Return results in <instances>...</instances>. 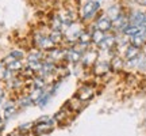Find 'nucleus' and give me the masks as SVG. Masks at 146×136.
Instances as JSON below:
<instances>
[{
    "instance_id": "1",
    "label": "nucleus",
    "mask_w": 146,
    "mask_h": 136,
    "mask_svg": "<svg viewBox=\"0 0 146 136\" xmlns=\"http://www.w3.org/2000/svg\"><path fill=\"white\" fill-rule=\"evenodd\" d=\"M99 1H96V0H88L85 4H84L83 10H81V16H83V19H89V18H92V16L98 12L99 10Z\"/></svg>"
},
{
    "instance_id": "2",
    "label": "nucleus",
    "mask_w": 146,
    "mask_h": 136,
    "mask_svg": "<svg viewBox=\"0 0 146 136\" xmlns=\"http://www.w3.org/2000/svg\"><path fill=\"white\" fill-rule=\"evenodd\" d=\"M35 42H36V45L39 48H42V49H50L54 45L53 41L50 40V37H45V36H36Z\"/></svg>"
},
{
    "instance_id": "3",
    "label": "nucleus",
    "mask_w": 146,
    "mask_h": 136,
    "mask_svg": "<svg viewBox=\"0 0 146 136\" xmlns=\"http://www.w3.org/2000/svg\"><path fill=\"white\" fill-rule=\"evenodd\" d=\"M96 27H98L99 32H107V30H110L112 27V21L110 18H107V16H103V18H100L98 21Z\"/></svg>"
},
{
    "instance_id": "4",
    "label": "nucleus",
    "mask_w": 146,
    "mask_h": 136,
    "mask_svg": "<svg viewBox=\"0 0 146 136\" xmlns=\"http://www.w3.org/2000/svg\"><path fill=\"white\" fill-rule=\"evenodd\" d=\"M130 21H131V25H133V26H141V25L146 23V15L142 14V12H139V11H137V12H134V14L131 15Z\"/></svg>"
},
{
    "instance_id": "5",
    "label": "nucleus",
    "mask_w": 146,
    "mask_h": 136,
    "mask_svg": "<svg viewBox=\"0 0 146 136\" xmlns=\"http://www.w3.org/2000/svg\"><path fill=\"white\" fill-rule=\"evenodd\" d=\"M94 97V89L89 87V86H85V87H81L80 91H78V98L81 101H88Z\"/></svg>"
},
{
    "instance_id": "6",
    "label": "nucleus",
    "mask_w": 146,
    "mask_h": 136,
    "mask_svg": "<svg viewBox=\"0 0 146 136\" xmlns=\"http://www.w3.org/2000/svg\"><path fill=\"white\" fill-rule=\"evenodd\" d=\"M52 123H53V121H50V123H38V124H36V127H34V135L39 136V135L46 133L49 129H52V128H50Z\"/></svg>"
},
{
    "instance_id": "7",
    "label": "nucleus",
    "mask_w": 146,
    "mask_h": 136,
    "mask_svg": "<svg viewBox=\"0 0 146 136\" xmlns=\"http://www.w3.org/2000/svg\"><path fill=\"white\" fill-rule=\"evenodd\" d=\"M123 33H125V34H127V36H133V37H135V36H138V34H141V33H142V29H141L139 26L126 25V26L123 27Z\"/></svg>"
},
{
    "instance_id": "8",
    "label": "nucleus",
    "mask_w": 146,
    "mask_h": 136,
    "mask_svg": "<svg viewBox=\"0 0 146 136\" xmlns=\"http://www.w3.org/2000/svg\"><path fill=\"white\" fill-rule=\"evenodd\" d=\"M65 56H66V59H68L69 61L77 63V61H80V59H81V52H78L77 49H70V50H68V53H65Z\"/></svg>"
},
{
    "instance_id": "9",
    "label": "nucleus",
    "mask_w": 146,
    "mask_h": 136,
    "mask_svg": "<svg viewBox=\"0 0 146 136\" xmlns=\"http://www.w3.org/2000/svg\"><path fill=\"white\" fill-rule=\"evenodd\" d=\"M15 112H16L15 105L12 104V102H8V104L5 105L4 112H3V114H4V118H5V120H8L10 117H12V116L15 114Z\"/></svg>"
},
{
    "instance_id": "10",
    "label": "nucleus",
    "mask_w": 146,
    "mask_h": 136,
    "mask_svg": "<svg viewBox=\"0 0 146 136\" xmlns=\"http://www.w3.org/2000/svg\"><path fill=\"white\" fill-rule=\"evenodd\" d=\"M125 56L126 59L129 60V61H131V60H134V59L138 57V48L135 46H129L127 49H126V53H125Z\"/></svg>"
},
{
    "instance_id": "11",
    "label": "nucleus",
    "mask_w": 146,
    "mask_h": 136,
    "mask_svg": "<svg viewBox=\"0 0 146 136\" xmlns=\"http://www.w3.org/2000/svg\"><path fill=\"white\" fill-rule=\"evenodd\" d=\"M80 34H81V30H80L77 26L73 25V32L72 30H69V32L66 33V37H68L69 41H74V40H77L78 37H80Z\"/></svg>"
},
{
    "instance_id": "12",
    "label": "nucleus",
    "mask_w": 146,
    "mask_h": 136,
    "mask_svg": "<svg viewBox=\"0 0 146 136\" xmlns=\"http://www.w3.org/2000/svg\"><path fill=\"white\" fill-rule=\"evenodd\" d=\"M114 44H115V38L112 36H108V37H104V38H103V41L100 42L99 45L102 48H104V49H110Z\"/></svg>"
},
{
    "instance_id": "13",
    "label": "nucleus",
    "mask_w": 146,
    "mask_h": 136,
    "mask_svg": "<svg viewBox=\"0 0 146 136\" xmlns=\"http://www.w3.org/2000/svg\"><path fill=\"white\" fill-rule=\"evenodd\" d=\"M95 59H96V53L95 52H88V53H85L83 61H84L85 65H92L94 61H95Z\"/></svg>"
},
{
    "instance_id": "14",
    "label": "nucleus",
    "mask_w": 146,
    "mask_h": 136,
    "mask_svg": "<svg viewBox=\"0 0 146 136\" xmlns=\"http://www.w3.org/2000/svg\"><path fill=\"white\" fill-rule=\"evenodd\" d=\"M42 95H43V89H34L33 90V93L29 97L31 98V101H33V104H35L36 101L41 98Z\"/></svg>"
},
{
    "instance_id": "15",
    "label": "nucleus",
    "mask_w": 146,
    "mask_h": 136,
    "mask_svg": "<svg viewBox=\"0 0 146 136\" xmlns=\"http://www.w3.org/2000/svg\"><path fill=\"white\" fill-rule=\"evenodd\" d=\"M104 33L103 32H99V30H98V32H94L92 33V41L95 42V44H98V45H99L100 42L103 41V38H104Z\"/></svg>"
},
{
    "instance_id": "16",
    "label": "nucleus",
    "mask_w": 146,
    "mask_h": 136,
    "mask_svg": "<svg viewBox=\"0 0 146 136\" xmlns=\"http://www.w3.org/2000/svg\"><path fill=\"white\" fill-rule=\"evenodd\" d=\"M22 63H21V60H15V61H12L11 64H8L7 65V69H10L11 72L12 71H19V69H22Z\"/></svg>"
},
{
    "instance_id": "17",
    "label": "nucleus",
    "mask_w": 146,
    "mask_h": 136,
    "mask_svg": "<svg viewBox=\"0 0 146 136\" xmlns=\"http://www.w3.org/2000/svg\"><path fill=\"white\" fill-rule=\"evenodd\" d=\"M107 69H108V63H100V64H96L95 72L98 73V75H102V73H104Z\"/></svg>"
},
{
    "instance_id": "18",
    "label": "nucleus",
    "mask_w": 146,
    "mask_h": 136,
    "mask_svg": "<svg viewBox=\"0 0 146 136\" xmlns=\"http://www.w3.org/2000/svg\"><path fill=\"white\" fill-rule=\"evenodd\" d=\"M146 41V38L142 34H138V36H135L134 37V40H133V46H135V48H138V46H141V45H143V42Z\"/></svg>"
},
{
    "instance_id": "19",
    "label": "nucleus",
    "mask_w": 146,
    "mask_h": 136,
    "mask_svg": "<svg viewBox=\"0 0 146 136\" xmlns=\"http://www.w3.org/2000/svg\"><path fill=\"white\" fill-rule=\"evenodd\" d=\"M41 59H42V53L38 52V50H34V52L29 55V63L30 61H41Z\"/></svg>"
},
{
    "instance_id": "20",
    "label": "nucleus",
    "mask_w": 146,
    "mask_h": 136,
    "mask_svg": "<svg viewBox=\"0 0 146 136\" xmlns=\"http://www.w3.org/2000/svg\"><path fill=\"white\" fill-rule=\"evenodd\" d=\"M49 98H50V94H45V93H43V95H42L41 98L36 101L35 104L38 105L39 108H43V106H45V105H46L47 102H49Z\"/></svg>"
},
{
    "instance_id": "21",
    "label": "nucleus",
    "mask_w": 146,
    "mask_h": 136,
    "mask_svg": "<svg viewBox=\"0 0 146 136\" xmlns=\"http://www.w3.org/2000/svg\"><path fill=\"white\" fill-rule=\"evenodd\" d=\"M61 38H62V34L61 32H53L50 34V40L53 41V44H57V42L61 41Z\"/></svg>"
},
{
    "instance_id": "22",
    "label": "nucleus",
    "mask_w": 146,
    "mask_h": 136,
    "mask_svg": "<svg viewBox=\"0 0 146 136\" xmlns=\"http://www.w3.org/2000/svg\"><path fill=\"white\" fill-rule=\"evenodd\" d=\"M31 104H33V101L29 95H27V97H23V98L19 100V105H21L22 108H27V106H30Z\"/></svg>"
},
{
    "instance_id": "23",
    "label": "nucleus",
    "mask_w": 146,
    "mask_h": 136,
    "mask_svg": "<svg viewBox=\"0 0 146 136\" xmlns=\"http://www.w3.org/2000/svg\"><path fill=\"white\" fill-rule=\"evenodd\" d=\"M114 26H115V27H120V29H123V27L126 26V19L123 18V16H118V18L115 19V22H114Z\"/></svg>"
},
{
    "instance_id": "24",
    "label": "nucleus",
    "mask_w": 146,
    "mask_h": 136,
    "mask_svg": "<svg viewBox=\"0 0 146 136\" xmlns=\"http://www.w3.org/2000/svg\"><path fill=\"white\" fill-rule=\"evenodd\" d=\"M110 19H112V21H115L118 16H119V8L118 7H111L110 8Z\"/></svg>"
},
{
    "instance_id": "25",
    "label": "nucleus",
    "mask_w": 146,
    "mask_h": 136,
    "mask_svg": "<svg viewBox=\"0 0 146 136\" xmlns=\"http://www.w3.org/2000/svg\"><path fill=\"white\" fill-rule=\"evenodd\" d=\"M45 86V80L43 78H35L34 79V89H43Z\"/></svg>"
},
{
    "instance_id": "26",
    "label": "nucleus",
    "mask_w": 146,
    "mask_h": 136,
    "mask_svg": "<svg viewBox=\"0 0 146 136\" xmlns=\"http://www.w3.org/2000/svg\"><path fill=\"white\" fill-rule=\"evenodd\" d=\"M10 55H11V57L14 59V60H21V59L23 57V56H25L22 50H12V52L10 53Z\"/></svg>"
},
{
    "instance_id": "27",
    "label": "nucleus",
    "mask_w": 146,
    "mask_h": 136,
    "mask_svg": "<svg viewBox=\"0 0 146 136\" xmlns=\"http://www.w3.org/2000/svg\"><path fill=\"white\" fill-rule=\"evenodd\" d=\"M122 65H123V61H122V59L114 57V60H112V67H114L115 69H119V68H122Z\"/></svg>"
},
{
    "instance_id": "28",
    "label": "nucleus",
    "mask_w": 146,
    "mask_h": 136,
    "mask_svg": "<svg viewBox=\"0 0 146 136\" xmlns=\"http://www.w3.org/2000/svg\"><path fill=\"white\" fill-rule=\"evenodd\" d=\"M5 72H7V68L3 67V65L0 64V80L5 78Z\"/></svg>"
},
{
    "instance_id": "29",
    "label": "nucleus",
    "mask_w": 146,
    "mask_h": 136,
    "mask_svg": "<svg viewBox=\"0 0 146 136\" xmlns=\"http://www.w3.org/2000/svg\"><path fill=\"white\" fill-rule=\"evenodd\" d=\"M60 50H52V53H50V57L52 59H60L62 55H60Z\"/></svg>"
},
{
    "instance_id": "30",
    "label": "nucleus",
    "mask_w": 146,
    "mask_h": 136,
    "mask_svg": "<svg viewBox=\"0 0 146 136\" xmlns=\"http://www.w3.org/2000/svg\"><path fill=\"white\" fill-rule=\"evenodd\" d=\"M3 98H4V91H3V90L0 89V102L3 101Z\"/></svg>"
},
{
    "instance_id": "31",
    "label": "nucleus",
    "mask_w": 146,
    "mask_h": 136,
    "mask_svg": "<svg viewBox=\"0 0 146 136\" xmlns=\"http://www.w3.org/2000/svg\"><path fill=\"white\" fill-rule=\"evenodd\" d=\"M137 1H138L141 5H146V0H137Z\"/></svg>"
},
{
    "instance_id": "32",
    "label": "nucleus",
    "mask_w": 146,
    "mask_h": 136,
    "mask_svg": "<svg viewBox=\"0 0 146 136\" xmlns=\"http://www.w3.org/2000/svg\"><path fill=\"white\" fill-rule=\"evenodd\" d=\"M3 128H4V123H3V121L0 120V131H1Z\"/></svg>"
}]
</instances>
